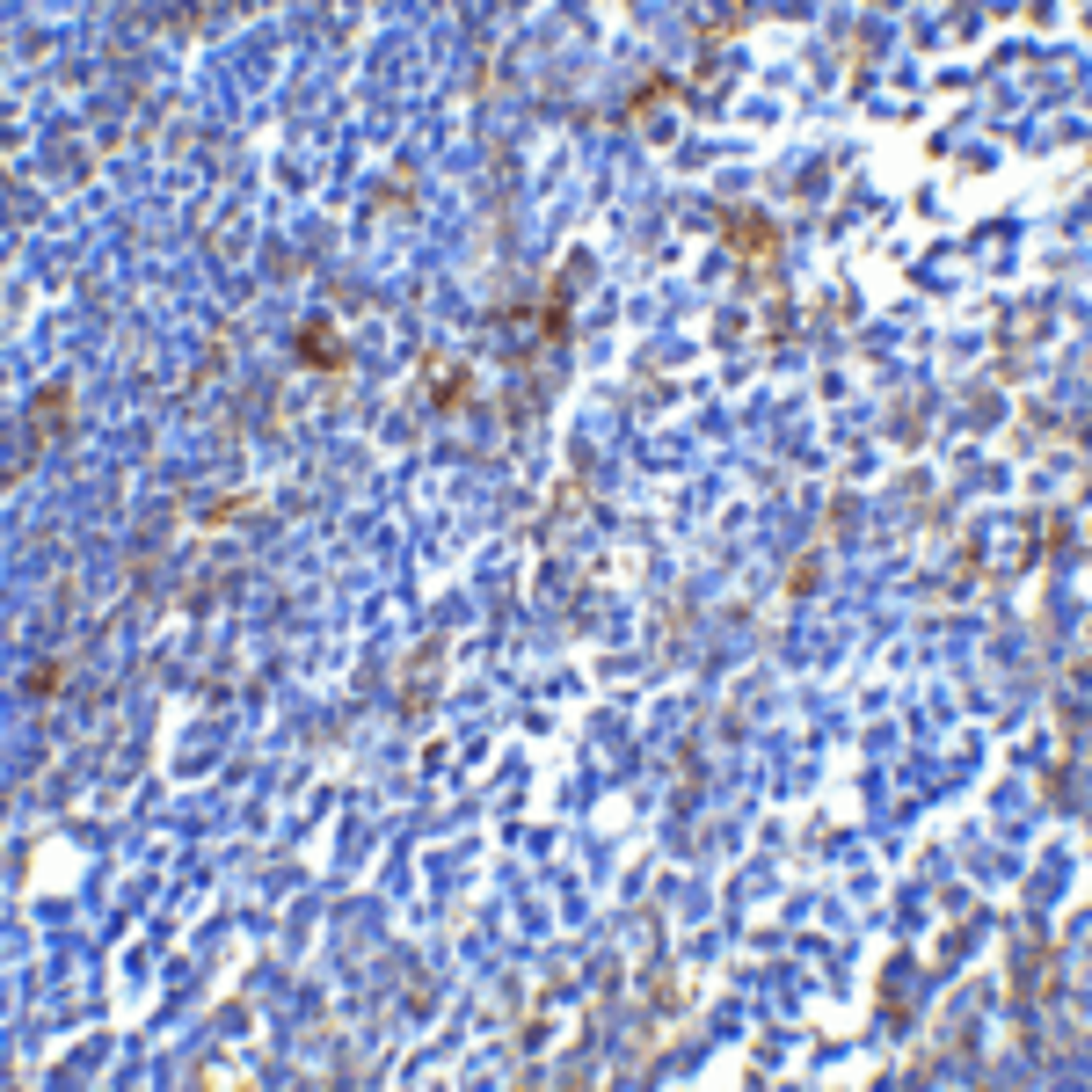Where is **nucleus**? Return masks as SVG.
I'll return each mask as SVG.
<instances>
[{"label":"nucleus","mask_w":1092,"mask_h":1092,"mask_svg":"<svg viewBox=\"0 0 1092 1092\" xmlns=\"http://www.w3.org/2000/svg\"><path fill=\"white\" fill-rule=\"evenodd\" d=\"M299 349H306V357H328V364H336V336H328V328H306Z\"/></svg>","instance_id":"f257e3e1"}]
</instances>
